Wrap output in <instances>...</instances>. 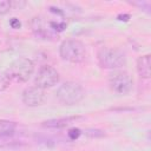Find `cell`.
<instances>
[{
    "label": "cell",
    "mask_w": 151,
    "mask_h": 151,
    "mask_svg": "<svg viewBox=\"0 0 151 151\" xmlns=\"http://www.w3.org/2000/svg\"><path fill=\"white\" fill-rule=\"evenodd\" d=\"M59 54L61 59L67 63L80 64L86 58V48L78 39H66L60 44Z\"/></svg>",
    "instance_id": "1"
},
{
    "label": "cell",
    "mask_w": 151,
    "mask_h": 151,
    "mask_svg": "<svg viewBox=\"0 0 151 151\" xmlns=\"http://www.w3.org/2000/svg\"><path fill=\"white\" fill-rule=\"evenodd\" d=\"M55 96L57 99L64 105H76L84 99L85 91L79 83L66 81L58 87Z\"/></svg>",
    "instance_id": "2"
},
{
    "label": "cell",
    "mask_w": 151,
    "mask_h": 151,
    "mask_svg": "<svg viewBox=\"0 0 151 151\" xmlns=\"http://www.w3.org/2000/svg\"><path fill=\"white\" fill-rule=\"evenodd\" d=\"M98 63L103 68L106 70H117L125 65L126 57L123 51L114 47H103L98 51L97 54Z\"/></svg>",
    "instance_id": "3"
},
{
    "label": "cell",
    "mask_w": 151,
    "mask_h": 151,
    "mask_svg": "<svg viewBox=\"0 0 151 151\" xmlns=\"http://www.w3.org/2000/svg\"><path fill=\"white\" fill-rule=\"evenodd\" d=\"M33 72H34V63L26 57H21L14 60L8 67V70L6 71L9 79L17 83L27 81L33 74Z\"/></svg>",
    "instance_id": "4"
},
{
    "label": "cell",
    "mask_w": 151,
    "mask_h": 151,
    "mask_svg": "<svg viewBox=\"0 0 151 151\" xmlns=\"http://www.w3.org/2000/svg\"><path fill=\"white\" fill-rule=\"evenodd\" d=\"M109 86L116 94L125 96L131 92L133 87V80L131 76L123 70H117L109 76Z\"/></svg>",
    "instance_id": "5"
},
{
    "label": "cell",
    "mask_w": 151,
    "mask_h": 151,
    "mask_svg": "<svg viewBox=\"0 0 151 151\" xmlns=\"http://www.w3.org/2000/svg\"><path fill=\"white\" fill-rule=\"evenodd\" d=\"M59 79H60L59 72L54 67L50 65H45L39 68L34 78V85L42 90H46L57 85L59 83Z\"/></svg>",
    "instance_id": "6"
},
{
    "label": "cell",
    "mask_w": 151,
    "mask_h": 151,
    "mask_svg": "<svg viewBox=\"0 0 151 151\" xmlns=\"http://www.w3.org/2000/svg\"><path fill=\"white\" fill-rule=\"evenodd\" d=\"M45 91L38 86H29L22 92V101L25 105L35 107L45 101Z\"/></svg>",
    "instance_id": "7"
},
{
    "label": "cell",
    "mask_w": 151,
    "mask_h": 151,
    "mask_svg": "<svg viewBox=\"0 0 151 151\" xmlns=\"http://www.w3.org/2000/svg\"><path fill=\"white\" fill-rule=\"evenodd\" d=\"M83 119L81 116H72V117H61V118H54V119H48L42 122L41 126L47 127V129H65L71 125H73L74 123H77L78 120Z\"/></svg>",
    "instance_id": "8"
},
{
    "label": "cell",
    "mask_w": 151,
    "mask_h": 151,
    "mask_svg": "<svg viewBox=\"0 0 151 151\" xmlns=\"http://www.w3.org/2000/svg\"><path fill=\"white\" fill-rule=\"evenodd\" d=\"M31 27H32V31L33 33L39 37V38H42V39H48L51 37H53L54 34L52 33V29L51 28H46L45 25H44V21L40 17H34L31 21Z\"/></svg>",
    "instance_id": "9"
},
{
    "label": "cell",
    "mask_w": 151,
    "mask_h": 151,
    "mask_svg": "<svg viewBox=\"0 0 151 151\" xmlns=\"http://www.w3.org/2000/svg\"><path fill=\"white\" fill-rule=\"evenodd\" d=\"M150 66H151V59H150L149 54L142 55L137 59V71L142 78H144V79L150 78V73H151Z\"/></svg>",
    "instance_id": "10"
},
{
    "label": "cell",
    "mask_w": 151,
    "mask_h": 151,
    "mask_svg": "<svg viewBox=\"0 0 151 151\" xmlns=\"http://www.w3.org/2000/svg\"><path fill=\"white\" fill-rule=\"evenodd\" d=\"M17 129V124L11 120L0 119V138L11 136Z\"/></svg>",
    "instance_id": "11"
},
{
    "label": "cell",
    "mask_w": 151,
    "mask_h": 151,
    "mask_svg": "<svg viewBox=\"0 0 151 151\" xmlns=\"http://www.w3.org/2000/svg\"><path fill=\"white\" fill-rule=\"evenodd\" d=\"M9 85H11V79L7 76V73L6 72H0V92L7 90Z\"/></svg>",
    "instance_id": "12"
},
{
    "label": "cell",
    "mask_w": 151,
    "mask_h": 151,
    "mask_svg": "<svg viewBox=\"0 0 151 151\" xmlns=\"http://www.w3.org/2000/svg\"><path fill=\"white\" fill-rule=\"evenodd\" d=\"M12 8V1L0 0V14H6Z\"/></svg>",
    "instance_id": "13"
},
{
    "label": "cell",
    "mask_w": 151,
    "mask_h": 151,
    "mask_svg": "<svg viewBox=\"0 0 151 151\" xmlns=\"http://www.w3.org/2000/svg\"><path fill=\"white\" fill-rule=\"evenodd\" d=\"M85 134L88 136V137H92V138L93 137H103V136H105V133L103 131L97 130V129H88V130L85 131Z\"/></svg>",
    "instance_id": "14"
},
{
    "label": "cell",
    "mask_w": 151,
    "mask_h": 151,
    "mask_svg": "<svg viewBox=\"0 0 151 151\" xmlns=\"http://www.w3.org/2000/svg\"><path fill=\"white\" fill-rule=\"evenodd\" d=\"M80 134H81L80 130H79V129H76V127L70 129L68 132H67V136H68V138H70L71 140H76V139H78Z\"/></svg>",
    "instance_id": "15"
},
{
    "label": "cell",
    "mask_w": 151,
    "mask_h": 151,
    "mask_svg": "<svg viewBox=\"0 0 151 151\" xmlns=\"http://www.w3.org/2000/svg\"><path fill=\"white\" fill-rule=\"evenodd\" d=\"M9 26L12 27V28H20V26H21V24H20V21H19V19H17V18H12L11 20H9Z\"/></svg>",
    "instance_id": "16"
},
{
    "label": "cell",
    "mask_w": 151,
    "mask_h": 151,
    "mask_svg": "<svg viewBox=\"0 0 151 151\" xmlns=\"http://www.w3.org/2000/svg\"><path fill=\"white\" fill-rule=\"evenodd\" d=\"M117 19L120 20V21H129L130 14H119V15L117 17Z\"/></svg>",
    "instance_id": "17"
}]
</instances>
